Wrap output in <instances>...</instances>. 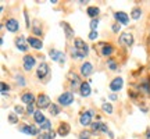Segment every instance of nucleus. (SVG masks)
Here are the masks:
<instances>
[{"label": "nucleus", "mask_w": 150, "mask_h": 139, "mask_svg": "<svg viewBox=\"0 0 150 139\" xmlns=\"http://www.w3.org/2000/svg\"><path fill=\"white\" fill-rule=\"evenodd\" d=\"M72 102H74V93L72 92H64L63 95L59 96V103L61 106H70Z\"/></svg>", "instance_id": "nucleus-2"}, {"label": "nucleus", "mask_w": 150, "mask_h": 139, "mask_svg": "<svg viewBox=\"0 0 150 139\" xmlns=\"http://www.w3.org/2000/svg\"><path fill=\"white\" fill-rule=\"evenodd\" d=\"M140 16H142V10H140L139 7H135L134 10H132V13H131V17H132L134 20H139Z\"/></svg>", "instance_id": "nucleus-26"}, {"label": "nucleus", "mask_w": 150, "mask_h": 139, "mask_svg": "<svg viewBox=\"0 0 150 139\" xmlns=\"http://www.w3.org/2000/svg\"><path fill=\"white\" fill-rule=\"evenodd\" d=\"M147 139H150V132H149V134H147Z\"/></svg>", "instance_id": "nucleus-44"}, {"label": "nucleus", "mask_w": 150, "mask_h": 139, "mask_svg": "<svg viewBox=\"0 0 150 139\" xmlns=\"http://www.w3.org/2000/svg\"><path fill=\"white\" fill-rule=\"evenodd\" d=\"M54 136H56V132L52 129V131H47V132H42L38 136V139H54Z\"/></svg>", "instance_id": "nucleus-24"}, {"label": "nucleus", "mask_w": 150, "mask_h": 139, "mask_svg": "<svg viewBox=\"0 0 150 139\" xmlns=\"http://www.w3.org/2000/svg\"><path fill=\"white\" fill-rule=\"evenodd\" d=\"M20 131H21L22 134L25 135H38V128L36 127H33V125H29V124H25V125H21L20 127Z\"/></svg>", "instance_id": "nucleus-14"}, {"label": "nucleus", "mask_w": 150, "mask_h": 139, "mask_svg": "<svg viewBox=\"0 0 150 139\" xmlns=\"http://www.w3.org/2000/svg\"><path fill=\"white\" fill-rule=\"evenodd\" d=\"M120 43H121L122 46H127V48L132 46V45H134V35L131 32H124L122 35L120 36Z\"/></svg>", "instance_id": "nucleus-8"}, {"label": "nucleus", "mask_w": 150, "mask_h": 139, "mask_svg": "<svg viewBox=\"0 0 150 139\" xmlns=\"http://www.w3.org/2000/svg\"><path fill=\"white\" fill-rule=\"evenodd\" d=\"M139 89H145V92L147 95H150V86H149V81H145L143 84L139 85Z\"/></svg>", "instance_id": "nucleus-31"}, {"label": "nucleus", "mask_w": 150, "mask_h": 139, "mask_svg": "<svg viewBox=\"0 0 150 139\" xmlns=\"http://www.w3.org/2000/svg\"><path fill=\"white\" fill-rule=\"evenodd\" d=\"M0 89H1V95H6V93L8 92V89H10V86L7 85L6 82H1V84H0Z\"/></svg>", "instance_id": "nucleus-32"}, {"label": "nucleus", "mask_w": 150, "mask_h": 139, "mask_svg": "<svg viewBox=\"0 0 150 139\" xmlns=\"http://www.w3.org/2000/svg\"><path fill=\"white\" fill-rule=\"evenodd\" d=\"M79 93L82 97H88L89 95L92 93V89H91V84L89 82H82V85L79 88Z\"/></svg>", "instance_id": "nucleus-17"}, {"label": "nucleus", "mask_w": 150, "mask_h": 139, "mask_svg": "<svg viewBox=\"0 0 150 139\" xmlns=\"http://www.w3.org/2000/svg\"><path fill=\"white\" fill-rule=\"evenodd\" d=\"M92 117H93V111H92V110H88V111L81 113L79 124H81V125H83V127L92 125Z\"/></svg>", "instance_id": "nucleus-3"}, {"label": "nucleus", "mask_w": 150, "mask_h": 139, "mask_svg": "<svg viewBox=\"0 0 150 139\" xmlns=\"http://www.w3.org/2000/svg\"><path fill=\"white\" fill-rule=\"evenodd\" d=\"M49 54H50V57H52V60H53V61H57L59 64H64V61H65V54L63 53V52H60V50H56V49H50Z\"/></svg>", "instance_id": "nucleus-5"}, {"label": "nucleus", "mask_w": 150, "mask_h": 139, "mask_svg": "<svg viewBox=\"0 0 150 139\" xmlns=\"http://www.w3.org/2000/svg\"><path fill=\"white\" fill-rule=\"evenodd\" d=\"M70 131H71L70 124L61 123L60 124V127H59V129H57V134H59L60 136H67V135L70 134Z\"/></svg>", "instance_id": "nucleus-19"}, {"label": "nucleus", "mask_w": 150, "mask_h": 139, "mask_svg": "<svg viewBox=\"0 0 150 139\" xmlns=\"http://www.w3.org/2000/svg\"><path fill=\"white\" fill-rule=\"evenodd\" d=\"M16 46H17L18 50H21V52H27L28 50V39H25L24 36L16 38Z\"/></svg>", "instance_id": "nucleus-13"}, {"label": "nucleus", "mask_w": 150, "mask_h": 139, "mask_svg": "<svg viewBox=\"0 0 150 139\" xmlns=\"http://www.w3.org/2000/svg\"><path fill=\"white\" fill-rule=\"evenodd\" d=\"M111 29H112V32H120V29H121V27H120V25H118V24H114V25H112L111 27Z\"/></svg>", "instance_id": "nucleus-41"}, {"label": "nucleus", "mask_w": 150, "mask_h": 139, "mask_svg": "<svg viewBox=\"0 0 150 139\" xmlns=\"http://www.w3.org/2000/svg\"><path fill=\"white\" fill-rule=\"evenodd\" d=\"M36 106L39 107V110L46 109V107H50V106H52V104H50V97H49L47 95H43V93H40V95L38 96V99H36Z\"/></svg>", "instance_id": "nucleus-6"}, {"label": "nucleus", "mask_w": 150, "mask_h": 139, "mask_svg": "<svg viewBox=\"0 0 150 139\" xmlns=\"http://www.w3.org/2000/svg\"><path fill=\"white\" fill-rule=\"evenodd\" d=\"M114 17H115V20H117L120 24H122V25H128L129 17H128L127 13H124V11H117V13H114Z\"/></svg>", "instance_id": "nucleus-16"}, {"label": "nucleus", "mask_w": 150, "mask_h": 139, "mask_svg": "<svg viewBox=\"0 0 150 139\" xmlns=\"http://www.w3.org/2000/svg\"><path fill=\"white\" fill-rule=\"evenodd\" d=\"M28 45H29L31 48L36 49V50H40V49L43 48L42 40H40V39H38V38H33V36L28 38Z\"/></svg>", "instance_id": "nucleus-18"}, {"label": "nucleus", "mask_w": 150, "mask_h": 139, "mask_svg": "<svg viewBox=\"0 0 150 139\" xmlns=\"http://www.w3.org/2000/svg\"><path fill=\"white\" fill-rule=\"evenodd\" d=\"M97 25H99V20L95 18V20H92L91 21V29L92 31H97Z\"/></svg>", "instance_id": "nucleus-36"}, {"label": "nucleus", "mask_w": 150, "mask_h": 139, "mask_svg": "<svg viewBox=\"0 0 150 139\" xmlns=\"http://www.w3.org/2000/svg\"><path fill=\"white\" fill-rule=\"evenodd\" d=\"M14 111H16V114L18 116V114H22V113H24V109H22L21 106H16L14 107Z\"/></svg>", "instance_id": "nucleus-39"}, {"label": "nucleus", "mask_w": 150, "mask_h": 139, "mask_svg": "<svg viewBox=\"0 0 150 139\" xmlns=\"http://www.w3.org/2000/svg\"><path fill=\"white\" fill-rule=\"evenodd\" d=\"M61 28L64 29L67 39H71V38L74 36V29L70 27V24H68V22H61Z\"/></svg>", "instance_id": "nucleus-22"}, {"label": "nucleus", "mask_w": 150, "mask_h": 139, "mask_svg": "<svg viewBox=\"0 0 150 139\" xmlns=\"http://www.w3.org/2000/svg\"><path fill=\"white\" fill-rule=\"evenodd\" d=\"M110 99H111V100H117L118 97H117V95H110Z\"/></svg>", "instance_id": "nucleus-43"}, {"label": "nucleus", "mask_w": 150, "mask_h": 139, "mask_svg": "<svg viewBox=\"0 0 150 139\" xmlns=\"http://www.w3.org/2000/svg\"><path fill=\"white\" fill-rule=\"evenodd\" d=\"M21 100L25 103L27 106H29V104H33V103H35V96H33L31 92H27V93H24L21 96Z\"/></svg>", "instance_id": "nucleus-21"}, {"label": "nucleus", "mask_w": 150, "mask_h": 139, "mask_svg": "<svg viewBox=\"0 0 150 139\" xmlns=\"http://www.w3.org/2000/svg\"><path fill=\"white\" fill-rule=\"evenodd\" d=\"M24 17H25V21H27V28L31 27V22H29V18H28V13L24 11Z\"/></svg>", "instance_id": "nucleus-42"}, {"label": "nucleus", "mask_w": 150, "mask_h": 139, "mask_svg": "<svg viewBox=\"0 0 150 139\" xmlns=\"http://www.w3.org/2000/svg\"><path fill=\"white\" fill-rule=\"evenodd\" d=\"M16 81H17V84H18L20 86H24L25 84H27V82H25V78H24L22 75H17V77H16Z\"/></svg>", "instance_id": "nucleus-33"}, {"label": "nucleus", "mask_w": 150, "mask_h": 139, "mask_svg": "<svg viewBox=\"0 0 150 139\" xmlns=\"http://www.w3.org/2000/svg\"><path fill=\"white\" fill-rule=\"evenodd\" d=\"M35 57L31 56V54H27V56H24V59H22V67L25 71H31V70L35 67Z\"/></svg>", "instance_id": "nucleus-7"}, {"label": "nucleus", "mask_w": 150, "mask_h": 139, "mask_svg": "<svg viewBox=\"0 0 150 139\" xmlns=\"http://www.w3.org/2000/svg\"><path fill=\"white\" fill-rule=\"evenodd\" d=\"M92 131L93 132H108V128H107V125L106 124H103V123H93L92 124Z\"/></svg>", "instance_id": "nucleus-20"}, {"label": "nucleus", "mask_w": 150, "mask_h": 139, "mask_svg": "<svg viewBox=\"0 0 150 139\" xmlns=\"http://www.w3.org/2000/svg\"><path fill=\"white\" fill-rule=\"evenodd\" d=\"M81 75L82 77H91L92 72H93V65L89 63V61H85V63H82L81 64Z\"/></svg>", "instance_id": "nucleus-10"}, {"label": "nucleus", "mask_w": 150, "mask_h": 139, "mask_svg": "<svg viewBox=\"0 0 150 139\" xmlns=\"http://www.w3.org/2000/svg\"><path fill=\"white\" fill-rule=\"evenodd\" d=\"M32 31L35 35H42V28H40V25H39V22H35L32 27Z\"/></svg>", "instance_id": "nucleus-30"}, {"label": "nucleus", "mask_w": 150, "mask_h": 139, "mask_svg": "<svg viewBox=\"0 0 150 139\" xmlns=\"http://www.w3.org/2000/svg\"><path fill=\"white\" fill-rule=\"evenodd\" d=\"M47 74H49V65L46 64V63H40L39 67H38V70H36L38 78H39V79H43Z\"/></svg>", "instance_id": "nucleus-15"}, {"label": "nucleus", "mask_w": 150, "mask_h": 139, "mask_svg": "<svg viewBox=\"0 0 150 139\" xmlns=\"http://www.w3.org/2000/svg\"><path fill=\"white\" fill-rule=\"evenodd\" d=\"M107 64H108V67H110V70H111V71H115V70H117V64H115V61H114L112 59H108L107 60Z\"/></svg>", "instance_id": "nucleus-34"}, {"label": "nucleus", "mask_w": 150, "mask_h": 139, "mask_svg": "<svg viewBox=\"0 0 150 139\" xmlns=\"http://www.w3.org/2000/svg\"><path fill=\"white\" fill-rule=\"evenodd\" d=\"M100 53L103 57H110L114 53V48L110 43H100Z\"/></svg>", "instance_id": "nucleus-12"}, {"label": "nucleus", "mask_w": 150, "mask_h": 139, "mask_svg": "<svg viewBox=\"0 0 150 139\" xmlns=\"http://www.w3.org/2000/svg\"><path fill=\"white\" fill-rule=\"evenodd\" d=\"M89 136H91V134L86 132V131H83V132H81L79 134V139H89Z\"/></svg>", "instance_id": "nucleus-37"}, {"label": "nucleus", "mask_w": 150, "mask_h": 139, "mask_svg": "<svg viewBox=\"0 0 150 139\" xmlns=\"http://www.w3.org/2000/svg\"><path fill=\"white\" fill-rule=\"evenodd\" d=\"M33 118H35V121H36V123L39 124V125H40V124H42L43 121L46 120V118H45V116H43V113L40 111V110L35 111V114H33Z\"/></svg>", "instance_id": "nucleus-25"}, {"label": "nucleus", "mask_w": 150, "mask_h": 139, "mask_svg": "<svg viewBox=\"0 0 150 139\" xmlns=\"http://www.w3.org/2000/svg\"><path fill=\"white\" fill-rule=\"evenodd\" d=\"M27 113H28V114H35V110H33V104H29V106H27Z\"/></svg>", "instance_id": "nucleus-40"}, {"label": "nucleus", "mask_w": 150, "mask_h": 139, "mask_svg": "<svg viewBox=\"0 0 150 139\" xmlns=\"http://www.w3.org/2000/svg\"><path fill=\"white\" fill-rule=\"evenodd\" d=\"M122 86H124V79L121 77H117V78H114V79L110 82V89H111V92L121 91Z\"/></svg>", "instance_id": "nucleus-11"}, {"label": "nucleus", "mask_w": 150, "mask_h": 139, "mask_svg": "<svg viewBox=\"0 0 150 139\" xmlns=\"http://www.w3.org/2000/svg\"><path fill=\"white\" fill-rule=\"evenodd\" d=\"M49 110H50V114H52V116H59L60 114V107L57 106V104H53V103H52V106L49 107Z\"/></svg>", "instance_id": "nucleus-29"}, {"label": "nucleus", "mask_w": 150, "mask_h": 139, "mask_svg": "<svg viewBox=\"0 0 150 139\" xmlns=\"http://www.w3.org/2000/svg\"><path fill=\"white\" fill-rule=\"evenodd\" d=\"M102 110L104 113H107V114H112V106L110 104V103H107V102H104L102 104Z\"/></svg>", "instance_id": "nucleus-28"}, {"label": "nucleus", "mask_w": 150, "mask_h": 139, "mask_svg": "<svg viewBox=\"0 0 150 139\" xmlns=\"http://www.w3.org/2000/svg\"><path fill=\"white\" fill-rule=\"evenodd\" d=\"M4 25L8 32H17V31L20 29V24H18V21H17L16 18H8V20L4 22Z\"/></svg>", "instance_id": "nucleus-9"}, {"label": "nucleus", "mask_w": 150, "mask_h": 139, "mask_svg": "<svg viewBox=\"0 0 150 139\" xmlns=\"http://www.w3.org/2000/svg\"><path fill=\"white\" fill-rule=\"evenodd\" d=\"M8 121H10L11 124H17V123H18V117L16 116V113H11L10 116H8Z\"/></svg>", "instance_id": "nucleus-35"}, {"label": "nucleus", "mask_w": 150, "mask_h": 139, "mask_svg": "<svg viewBox=\"0 0 150 139\" xmlns=\"http://www.w3.org/2000/svg\"><path fill=\"white\" fill-rule=\"evenodd\" d=\"M99 7H96V6H91V7H88V10H86V13H88V16L92 17L93 20L96 18L97 16H99Z\"/></svg>", "instance_id": "nucleus-23"}, {"label": "nucleus", "mask_w": 150, "mask_h": 139, "mask_svg": "<svg viewBox=\"0 0 150 139\" xmlns=\"http://www.w3.org/2000/svg\"><path fill=\"white\" fill-rule=\"evenodd\" d=\"M39 127H40V129L46 131V132H47V131H52V124H50V121H49V120H45V121H43Z\"/></svg>", "instance_id": "nucleus-27"}, {"label": "nucleus", "mask_w": 150, "mask_h": 139, "mask_svg": "<svg viewBox=\"0 0 150 139\" xmlns=\"http://www.w3.org/2000/svg\"><path fill=\"white\" fill-rule=\"evenodd\" d=\"M68 81H70V85H71V89H72V91H79L82 82H81L79 77L75 74V72H70V74H68Z\"/></svg>", "instance_id": "nucleus-4"}, {"label": "nucleus", "mask_w": 150, "mask_h": 139, "mask_svg": "<svg viewBox=\"0 0 150 139\" xmlns=\"http://www.w3.org/2000/svg\"><path fill=\"white\" fill-rule=\"evenodd\" d=\"M88 53H89V46L82 39L76 38L74 40V46L71 48V56H72V59L82 60L88 56Z\"/></svg>", "instance_id": "nucleus-1"}, {"label": "nucleus", "mask_w": 150, "mask_h": 139, "mask_svg": "<svg viewBox=\"0 0 150 139\" xmlns=\"http://www.w3.org/2000/svg\"><path fill=\"white\" fill-rule=\"evenodd\" d=\"M97 35H99L97 31H91V33H89V39H91V40H95V39L97 38Z\"/></svg>", "instance_id": "nucleus-38"}]
</instances>
